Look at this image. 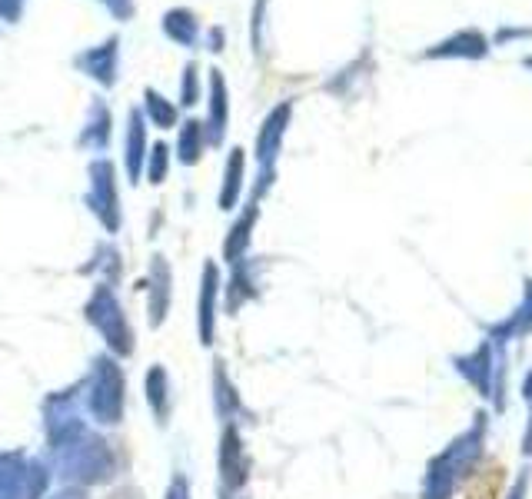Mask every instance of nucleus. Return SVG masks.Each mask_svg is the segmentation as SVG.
Here are the masks:
<instances>
[{"label": "nucleus", "mask_w": 532, "mask_h": 499, "mask_svg": "<svg viewBox=\"0 0 532 499\" xmlns=\"http://www.w3.org/2000/svg\"><path fill=\"white\" fill-rule=\"evenodd\" d=\"M523 396H526V400H529V406H532V373H529L526 380H523Z\"/></svg>", "instance_id": "obj_4"}, {"label": "nucleus", "mask_w": 532, "mask_h": 499, "mask_svg": "<svg viewBox=\"0 0 532 499\" xmlns=\"http://www.w3.org/2000/svg\"><path fill=\"white\" fill-rule=\"evenodd\" d=\"M523 450L532 453V420H529V430H526V436H523Z\"/></svg>", "instance_id": "obj_5"}, {"label": "nucleus", "mask_w": 532, "mask_h": 499, "mask_svg": "<svg viewBox=\"0 0 532 499\" xmlns=\"http://www.w3.org/2000/svg\"><path fill=\"white\" fill-rule=\"evenodd\" d=\"M523 496H526V476L516 483V490H513V496H509V499H523Z\"/></svg>", "instance_id": "obj_3"}, {"label": "nucleus", "mask_w": 532, "mask_h": 499, "mask_svg": "<svg viewBox=\"0 0 532 499\" xmlns=\"http://www.w3.org/2000/svg\"><path fill=\"white\" fill-rule=\"evenodd\" d=\"M463 373L469 376V383L476 386L479 393H489V376L496 373V363H493V346H483L479 353H473L469 360H463Z\"/></svg>", "instance_id": "obj_2"}, {"label": "nucleus", "mask_w": 532, "mask_h": 499, "mask_svg": "<svg viewBox=\"0 0 532 499\" xmlns=\"http://www.w3.org/2000/svg\"><path fill=\"white\" fill-rule=\"evenodd\" d=\"M479 450H483V420L473 426V433H466L463 440H456L439 460L429 466L426 476V499H449L456 490V483L469 473V466L476 463Z\"/></svg>", "instance_id": "obj_1"}]
</instances>
